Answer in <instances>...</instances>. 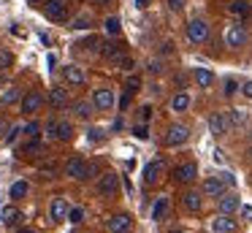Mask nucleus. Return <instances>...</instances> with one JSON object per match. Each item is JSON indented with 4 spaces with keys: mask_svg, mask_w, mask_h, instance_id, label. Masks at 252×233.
<instances>
[{
    "mask_svg": "<svg viewBox=\"0 0 252 233\" xmlns=\"http://www.w3.org/2000/svg\"><path fill=\"white\" fill-rule=\"evenodd\" d=\"M82 220H84V209L82 206H73L71 214H68V222H82Z\"/></svg>",
    "mask_w": 252,
    "mask_h": 233,
    "instance_id": "obj_37",
    "label": "nucleus"
},
{
    "mask_svg": "<svg viewBox=\"0 0 252 233\" xmlns=\"http://www.w3.org/2000/svg\"><path fill=\"white\" fill-rule=\"evenodd\" d=\"M230 14H236V16H250L252 14V3L250 0H230Z\"/></svg>",
    "mask_w": 252,
    "mask_h": 233,
    "instance_id": "obj_23",
    "label": "nucleus"
},
{
    "mask_svg": "<svg viewBox=\"0 0 252 233\" xmlns=\"http://www.w3.org/2000/svg\"><path fill=\"white\" fill-rule=\"evenodd\" d=\"M93 100H95V108H100V111H111V108H114V92H111L109 87H98Z\"/></svg>",
    "mask_w": 252,
    "mask_h": 233,
    "instance_id": "obj_9",
    "label": "nucleus"
},
{
    "mask_svg": "<svg viewBox=\"0 0 252 233\" xmlns=\"http://www.w3.org/2000/svg\"><path fill=\"white\" fill-rule=\"evenodd\" d=\"M0 220L6 222V225H17V222L22 220V217H19V211L14 209V206H6V209L0 211Z\"/></svg>",
    "mask_w": 252,
    "mask_h": 233,
    "instance_id": "obj_28",
    "label": "nucleus"
},
{
    "mask_svg": "<svg viewBox=\"0 0 252 233\" xmlns=\"http://www.w3.org/2000/svg\"><path fill=\"white\" fill-rule=\"evenodd\" d=\"M236 228H239V222H236L230 214H222V211L212 220V231L214 233H236Z\"/></svg>",
    "mask_w": 252,
    "mask_h": 233,
    "instance_id": "obj_7",
    "label": "nucleus"
},
{
    "mask_svg": "<svg viewBox=\"0 0 252 233\" xmlns=\"http://www.w3.org/2000/svg\"><path fill=\"white\" fill-rule=\"evenodd\" d=\"M65 173L71 179H87V163H84L82 157H71V160L65 163Z\"/></svg>",
    "mask_w": 252,
    "mask_h": 233,
    "instance_id": "obj_15",
    "label": "nucleus"
},
{
    "mask_svg": "<svg viewBox=\"0 0 252 233\" xmlns=\"http://www.w3.org/2000/svg\"><path fill=\"white\" fill-rule=\"evenodd\" d=\"M187 106H190V95H187V92H176V95L171 98V111H185Z\"/></svg>",
    "mask_w": 252,
    "mask_h": 233,
    "instance_id": "obj_26",
    "label": "nucleus"
},
{
    "mask_svg": "<svg viewBox=\"0 0 252 233\" xmlns=\"http://www.w3.org/2000/svg\"><path fill=\"white\" fill-rule=\"evenodd\" d=\"M103 57L111 60V63H120L122 57H125V49H122V43H103Z\"/></svg>",
    "mask_w": 252,
    "mask_h": 233,
    "instance_id": "obj_20",
    "label": "nucleus"
},
{
    "mask_svg": "<svg viewBox=\"0 0 252 233\" xmlns=\"http://www.w3.org/2000/svg\"><path fill=\"white\" fill-rule=\"evenodd\" d=\"M217 209L222 211V214H233V211H239V209H241V200H239V195H236V193H225V195H220V200H217Z\"/></svg>",
    "mask_w": 252,
    "mask_h": 233,
    "instance_id": "obj_13",
    "label": "nucleus"
},
{
    "mask_svg": "<svg viewBox=\"0 0 252 233\" xmlns=\"http://www.w3.org/2000/svg\"><path fill=\"white\" fill-rule=\"evenodd\" d=\"M98 193L103 195V198H114L117 193H120V176L117 173H100L98 179Z\"/></svg>",
    "mask_w": 252,
    "mask_h": 233,
    "instance_id": "obj_3",
    "label": "nucleus"
},
{
    "mask_svg": "<svg viewBox=\"0 0 252 233\" xmlns=\"http://www.w3.org/2000/svg\"><path fill=\"white\" fill-rule=\"evenodd\" d=\"M192 76H195L198 87H203V90L214 84V73H212V70H209V68H195V70H192Z\"/></svg>",
    "mask_w": 252,
    "mask_h": 233,
    "instance_id": "obj_22",
    "label": "nucleus"
},
{
    "mask_svg": "<svg viewBox=\"0 0 252 233\" xmlns=\"http://www.w3.org/2000/svg\"><path fill=\"white\" fill-rule=\"evenodd\" d=\"M130 95H133V92L125 90V95H122V100H120V108H127V103H130Z\"/></svg>",
    "mask_w": 252,
    "mask_h": 233,
    "instance_id": "obj_48",
    "label": "nucleus"
},
{
    "mask_svg": "<svg viewBox=\"0 0 252 233\" xmlns=\"http://www.w3.org/2000/svg\"><path fill=\"white\" fill-rule=\"evenodd\" d=\"M0 87H3V76H0Z\"/></svg>",
    "mask_w": 252,
    "mask_h": 233,
    "instance_id": "obj_58",
    "label": "nucleus"
},
{
    "mask_svg": "<svg viewBox=\"0 0 252 233\" xmlns=\"http://www.w3.org/2000/svg\"><path fill=\"white\" fill-rule=\"evenodd\" d=\"M222 179H225V182H228V187H233V184H236L233 173H222Z\"/></svg>",
    "mask_w": 252,
    "mask_h": 233,
    "instance_id": "obj_51",
    "label": "nucleus"
},
{
    "mask_svg": "<svg viewBox=\"0 0 252 233\" xmlns=\"http://www.w3.org/2000/svg\"><path fill=\"white\" fill-rule=\"evenodd\" d=\"M136 5H138V8H147V5H149V0H136Z\"/></svg>",
    "mask_w": 252,
    "mask_h": 233,
    "instance_id": "obj_54",
    "label": "nucleus"
},
{
    "mask_svg": "<svg viewBox=\"0 0 252 233\" xmlns=\"http://www.w3.org/2000/svg\"><path fill=\"white\" fill-rule=\"evenodd\" d=\"M17 233H38V231H35V228H19Z\"/></svg>",
    "mask_w": 252,
    "mask_h": 233,
    "instance_id": "obj_53",
    "label": "nucleus"
},
{
    "mask_svg": "<svg viewBox=\"0 0 252 233\" xmlns=\"http://www.w3.org/2000/svg\"><path fill=\"white\" fill-rule=\"evenodd\" d=\"M195 176H198V166H195V163H182V166L174 168V179H176V182H182V184L195 182Z\"/></svg>",
    "mask_w": 252,
    "mask_h": 233,
    "instance_id": "obj_8",
    "label": "nucleus"
},
{
    "mask_svg": "<svg viewBox=\"0 0 252 233\" xmlns=\"http://www.w3.org/2000/svg\"><path fill=\"white\" fill-rule=\"evenodd\" d=\"M187 38L192 43H203L209 38V25L203 19H190L187 22Z\"/></svg>",
    "mask_w": 252,
    "mask_h": 233,
    "instance_id": "obj_4",
    "label": "nucleus"
},
{
    "mask_svg": "<svg viewBox=\"0 0 252 233\" xmlns=\"http://www.w3.org/2000/svg\"><path fill=\"white\" fill-rule=\"evenodd\" d=\"M25 193H28V182H14L11 184V193H8V195H11L14 200H19Z\"/></svg>",
    "mask_w": 252,
    "mask_h": 233,
    "instance_id": "obj_34",
    "label": "nucleus"
},
{
    "mask_svg": "<svg viewBox=\"0 0 252 233\" xmlns=\"http://www.w3.org/2000/svg\"><path fill=\"white\" fill-rule=\"evenodd\" d=\"M73 30H90V27H93V16L90 14H79L76 19H73Z\"/></svg>",
    "mask_w": 252,
    "mask_h": 233,
    "instance_id": "obj_30",
    "label": "nucleus"
},
{
    "mask_svg": "<svg viewBox=\"0 0 252 233\" xmlns=\"http://www.w3.org/2000/svg\"><path fill=\"white\" fill-rule=\"evenodd\" d=\"M103 27H106V33H109V35H120V30H122V25H120V19H117V16H109V19L103 22Z\"/></svg>",
    "mask_w": 252,
    "mask_h": 233,
    "instance_id": "obj_31",
    "label": "nucleus"
},
{
    "mask_svg": "<svg viewBox=\"0 0 252 233\" xmlns=\"http://www.w3.org/2000/svg\"><path fill=\"white\" fill-rule=\"evenodd\" d=\"M100 171V166L98 163H87V179H95V173Z\"/></svg>",
    "mask_w": 252,
    "mask_h": 233,
    "instance_id": "obj_43",
    "label": "nucleus"
},
{
    "mask_svg": "<svg viewBox=\"0 0 252 233\" xmlns=\"http://www.w3.org/2000/svg\"><path fill=\"white\" fill-rule=\"evenodd\" d=\"M68 214H71V206H68V200L63 198V195L52 198V220H55V222H65Z\"/></svg>",
    "mask_w": 252,
    "mask_h": 233,
    "instance_id": "obj_14",
    "label": "nucleus"
},
{
    "mask_svg": "<svg viewBox=\"0 0 252 233\" xmlns=\"http://www.w3.org/2000/svg\"><path fill=\"white\" fill-rule=\"evenodd\" d=\"M130 228H133L130 214H114L109 220V233H127Z\"/></svg>",
    "mask_w": 252,
    "mask_h": 233,
    "instance_id": "obj_16",
    "label": "nucleus"
},
{
    "mask_svg": "<svg viewBox=\"0 0 252 233\" xmlns=\"http://www.w3.org/2000/svg\"><path fill=\"white\" fill-rule=\"evenodd\" d=\"M28 3H33V5H35V3H41V0H28Z\"/></svg>",
    "mask_w": 252,
    "mask_h": 233,
    "instance_id": "obj_56",
    "label": "nucleus"
},
{
    "mask_svg": "<svg viewBox=\"0 0 252 233\" xmlns=\"http://www.w3.org/2000/svg\"><path fill=\"white\" fill-rule=\"evenodd\" d=\"M187 138H190V130H187L185 125H171L168 133H165V144L168 146H179V144H185Z\"/></svg>",
    "mask_w": 252,
    "mask_h": 233,
    "instance_id": "obj_11",
    "label": "nucleus"
},
{
    "mask_svg": "<svg viewBox=\"0 0 252 233\" xmlns=\"http://www.w3.org/2000/svg\"><path fill=\"white\" fill-rule=\"evenodd\" d=\"M138 87H141V79H138V76H130V79H127V92H138Z\"/></svg>",
    "mask_w": 252,
    "mask_h": 233,
    "instance_id": "obj_40",
    "label": "nucleus"
},
{
    "mask_svg": "<svg viewBox=\"0 0 252 233\" xmlns=\"http://www.w3.org/2000/svg\"><path fill=\"white\" fill-rule=\"evenodd\" d=\"M222 87H225V90H222V95H225V98H233L236 92L241 90L239 81H236V79H225V84H222Z\"/></svg>",
    "mask_w": 252,
    "mask_h": 233,
    "instance_id": "obj_33",
    "label": "nucleus"
},
{
    "mask_svg": "<svg viewBox=\"0 0 252 233\" xmlns=\"http://www.w3.org/2000/svg\"><path fill=\"white\" fill-rule=\"evenodd\" d=\"M244 43H247V30H244V25L233 22V25L225 27V46L239 49V46H244Z\"/></svg>",
    "mask_w": 252,
    "mask_h": 233,
    "instance_id": "obj_1",
    "label": "nucleus"
},
{
    "mask_svg": "<svg viewBox=\"0 0 252 233\" xmlns=\"http://www.w3.org/2000/svg\"><path fill=\"white\" fill-rule=\"evenodd\" d=\"M117 65H120L122 70H130V68H133V57H127V54H125V57H122V60H120V63H117Z\"/></svg>",
    "mask_w": 252,
    "mask_h": 233,
    "instance_id": "obj_45",
    "label": "nucleus"
},
{
    "mask_svg": "<svg viewBox=\"0 0 252 233\" xmlns=\"http://www.w3.org/2000/svg\"><path fill=\"white\" fill-rule=\"evenodd\" d=\"M250 157H252V146H250Z\"/></svg>",
    "mask_w": 252,
    "mask_h": 233,
    "instance_id": "obj_59",
    "label": "nucleus"
},
{
    "mask_svg": "<svg viewBox=\"0 0 252 233\" xmlns=\"http://www.w3.org/2000/svg\"><path fill=\"white\" fill-rule=\"evenodd\" d=\"M241 95H244V98H250V100H252V79L241 84Z\"/></svg>",
    "mask_w": 252,
    "mask_h": 233,
    "instance_id": "obj_44",
    "label": "nucleus"
},
{
    "mask_svg": "<svg viewBox=\"0 0 252 233\" xmlns=\"http://www.w3.org/2000/svg\"><path fill=\"white\" fill-rule=\"evenodd\" d=\"M38 152H41V141L38 138H33L30 144L19 146V155H38Z\"/></svg>",
    "mask_w": 252,
    "mask_h": 233,
    "instance_id": "obj_32",
    "label": "nucleus"
},
{
    "mask_svg": "<svg viewBox=\"0 0 252 233\" xmlns=\"http://www.w3.org/2000/svg\"><path fill=\"white\" fill-rule=\"evenodd\" d=\"M168 233H182V231H168Z\"/></svg>",
    "mask_w": 252,
    "mask_h": 233,
    "instance_id": "obj_57",
    "label": "nucleus"
},
{
    "mask_svg": "<svg viewBox=\"0 0 252 233\" xmlns=\"http://www.w3.org/2000/svg\"><path fill=\"white\" fill-rule=\"evenodd\" d=\"M133 135H136V138H147L149 135V130H147V125H136V128H133Z\"/></svg>",
    "mask_w": 252,
    "mask_h": 233,
    "instance_id": "obj_39",
    "label": "nucleus"
},
{
    "mask_svg": "<svg viewBox=\"0 0 252 233\" xmlns=\"http://www.w3.org/2000/svg\"><path fill=\"white\" fill-rule=\"evenodd\" d=\"M149 117H152V106H144V108H141V119L147 122Z\"/></svg>",
    "mask_w": 252,
    "mask_h": 233,
    "instance_id": "obj_50",
    "label": "nucleus"
},
{
    "mask_svg": "<svg viewBox=\"0 0 252 233\" xmlns=\"http://www.w3.org/2000/svg\"><path fill=\"white\" fill-rule=\"evenodd\" d=\"M93 3H95V5H109L111 0H93Z\"/></svg>",
    "mask_w": 252,
    "mask_h": 233,
    "instance_id": "obj_55",
    "label": "nucleus"
},
{
    "mask_svg": "<svg viewBox=\"0 0 252 233\" xmlns=\"http://www.w3.org/2000/svg\"><path fill=\"white\" fill-rule=\"evenodd\" d=\"M182 206H185L187 211H201V206H203L201 193H198V190H190V193H185V195H182Z\"/></svg>",
    "mask_w": 252,
    "mask_h": 233,
    "instance_id": "obj_18",
    "label": "nucleus"
},
{
    "mask_svg": "<svg viewBox=\"0 0 252 233\" xmlns=\"http://www.w3.org/2000/svg\"><path fill=\"white\" fill-rule=\"evenodd\" d=\"M19 133H22V128H8V133H6V138H3V141H6V144H14Z\"/></svg>",
    "mask_w": 252,
    "mask_h": 233,
    "instance_id": "obj_38",
    "label": "nucleus"
},
{
    "mask_svg": "<svg viewBox=\"0 0 252 233\" xmlns=\"http://www.w3.org/2000/svg\"><path fill=\"white\" fill-rule=\"evenodd\" d=\"M228 117H230V125H233V128H244L247 125V114L241 111V108H230Z\"/></svg>",
    "mask_w": 252,
    "mask_h": 233,
    "instance_id": "obj_29",
    "label": "nucleus"
},
{
    "mask_svg": "<svg viewBox=\"0 0 252 233\" xmlns=\"http://www.w3.org/2000/svg\"><path fill=\"white\" fill-rule=\"evenodd\" d=\"M163 173H165V160H160V157H158V160H152L147 166V171H144V182H147V184H158L160 179H163Z\"/></svg>",
    "mask_w": 252,
    "mask_h": 233,
    "instance_id": "obj_10",
    "label": "nucleus"
},
{
    "mask_svg": "<svg viewBox=\"0 0 252 233\" xmlns=\"http://www.w3.org/2000/svg\"><path fill=\"white\" fill-rule=\"evenodd\" d=\"M46 135H49V138H57V119H49V122H46Z\"/></svg>",
    "mask_w": 252,
    "mask_h": 233,
    "instance_id": "obj_41",
    "label": "nucleus"
},
{
    "mask_svg": "<svg viewBox=\"0 0 252 233\" xmlns=\"http://www.w3.org/2000/svg\"><path fill=\"white\" fill-rule=\"evenodd\" d=\"M63 76H65L68 84H84V81H87V70L79 68V65H65V68H63Z\"/></svg>",
    "mask_w": 252,
    "mask_h": 233,
    "instance_id": "obj_17",
    "label": "nucleus"
},
{
    "mask_svg": "<svg viewBox=\"0 0 252 233\" xmlns=\"http://www.w3.org/2000/svg\"><path fill=\"white\" fill-rule=\"evenodd\" d=\"M241 217H244V220H252V206H241Z\"/></svg>",
    "mask_w": 252,
    "mask_h": 233,
    "instance_id": "obj_49",
    "label": "nucleus"
},
{
    "mask_svg": "<svg viewBox=\"0 0 252 233\" xmlns=\"http://www.w3.org/2000/svg\"><path fill=\"white\" fill-rule=\"evenodd\" d=\"M41 106H44V95H41L38 90H30L28 95L22 98V114H35Z\"/></svg>",
    "mask_w": 252,
    "mask_h": 233,
    "instance_id": "obj_12",
    "label": "nucleus"
},
{
    "mask_svg": "<svg viewBox=\"0 0 252 233\" xmlns=\"http://www.w3.org/2000/svg\"><path fill=\"white\" fill-rule=\"evenodd\" d=\"M230 117L228 114H222V111H214L212 117H209V130H212L214 135H225V133H230Z\"/></svg>",
    "mask_w": 252,
    "mask_h": 233,
    "instance_id": "obj_5",
    "label": "nucleus"
},
{
    "mask_svg": "<svg viewBox=\"0 0 252 233\" xmlns=\"http://www.w3.org/2000/svg\"><path fill=\"white\" fill-rule=\"evenodd\" d=\"M73 114H76L79 119H90V117H93V103L76 100V103H73Z\"/></svg>",
    "mask_w": 252,
    "mask_h": 233,
    "instance_id": "obj_27",
    "label": "nucleus"
},
{
    "mask_svg": "<svg viewBox=\"0 0 252 233\" xmlns=\"http://www.w3.org/2000/svg\"><path fill=\"white\" fill-rule=\"evenodd\" d=\"M168 8L171 11H182L185 8V0H168Z\"/></svg>",
    "mask_w": 252,
    "mask_h": 233,
    "instance_id": "obj_47",
    "label": "nucleus"
},
{
    "mask_svg": "<svg viewBox=\"0 0 252 233\" xmlns=\"http://www.w3.org/2000/svg\"><path fill=\"white\" fill-rule=\"evenodd\" d=\"M38 130H41V125H38V122H28V125L22 128V133H25V135H30V138H38Z\"/></svg>",
    "mask_w": 252,
    "mask_h": 233,
    "instance_id": "obj_36",
    "label": "nucleus"
},
{
    "mask_svg": "<svg viewBox=\"0 0 252 233\" xmlns=\"http://www.w3.org/2000/svg\"><path fill=\"white\" fill-rule=\"evenodd\" d=\"M19 98H22V90H19V87H6V92H3V95H0V106H11V103H17Z\"/></svg>",
    "mask_w": 252,
    "mask_h": 233,
    "instance_id": "obj_24",
    "label": "nucleus"
},
{
    "mask_svg": "<svg viewBox=\"0 0 252 233\" xmlns=\"http://www.w3.org/2000/svg\"><path fill=\"white\" fill-rule=\"evenodd\" d=\"M6 130H8V122H6V119H3V117H0V135L6 133Z\"/></svg>",
    "mask_w": 252,
    "mask_h": 233,
    "instance_id": "obj_52",
    "label": "nucleus"
},
{
    "mask_svg": "<svg viewBox=\"0 0 252 233\" xmlns=\"http://www.w3.org/2000/svg\"><path fill=\"white\" fill-rule=\"evenodd\" d=\"M160 70H163L160 60H149V73H160Z\"/></svg>",
    "mask_w": 252,
    "mask_h": 233,
    "instance_id": "obj_46",
    "label": "nucleus"
},
{
    "mask_svg": "<svg viewBox=\"0 0 252 233\" xmlns=\"http://www.w3.org/2000/svg\"><path fill=\"white\" fill-rule=\"evenodd\" d=\"M14 65V54L8 52V49H0V70H6Z\"/></svg>",
    "mask_w": 252,
    "mask_h": 233,
    "instance_id": "obj_35",
    "label": "nucleus"
},
{
    "mask_svg": "<svg viewBox=\"0 0 252 233\" xmlns=\"http://www.w3.org/2000/svg\"><path fill=\"white\" fill-rule=\"evenodd\" d=\"M73 138V125L65 119H57V141H71Z\"/></svg>",
    "mask_w": 252,
    "mask_h": 233,
    "instance_id": "obj_25",
    "label": "nucleus"
},
{
    "mask_svg": "<svg viewBox=\"0 0 252 233\" xmlns=\"http://www.w3.org/2000/svg\"><path fill=\"white\" fill-rule=\"evenodd\" d=\"M165 214H168V198H165V195H160V198H155V203H152V220L160 222Z\"/></svg>",
    "mask_w": 252,
    "mask_h": 233,
    "instance_id": "obj_21",
    "label": "nucleus"
},
{
    "mask_svg": "<svg viewBox=\"0 0 252 233\" xmlns=\"http://www.w3.org/2000/svg\"><path fill=\"white\" fill-rule=\"evenodd\" d=\"M225 187H228V182H225L222 176H209L206 182H203V195H209V198H220V195H225Z\"/></svg>",
    "mask_w": 252,
    "mask_h": 233,
    "instance_id": "obj_6",
    "label": "nucleus"
},
{
    "mask_svg": "<svg viewBox=\"0 0 252 233\" xmlns=\"http://www.w3.org/2000/svg\"><path fill=\"white\" fill-rule=\"evenodd\" d=\"M49 103H52V108H65L68 106V90L65 87H52L49 90Z\"/></svg>",
    "mask_w": 252,
    "mask_h": 233,
    "instance_id": "obj_19",
    "label": "nucleus"
},
{
    "mask_svg": "<svg viewBox=\"0 0 252 233\" xmlns=\"http://www.w3.org/2000/svg\"><path fill=\"white\" fill-rule=\"evenodd\" d=\"M100 138H103V130H100V128H93V130H90V141H93V144H98Z\"/></svg>",
    "mask_w": 252,
    "mask_h": 233,
    "instance_id": "obj_42",
    "label": "nucleus"
},
{
    "mask_svg": "<svg viewBox=\"0 0 252 233\" xmlns=\"http://www.w3.org/2000/svg\"><path fill=\"white\" fill-rule=\"evenodd\" d=\"M68 8H71L68 0H46V3H44V14L49 16L52 22H65Z\"/></svg>",
    "mask_w": 252,
    "mask_h": 233,
    "instance_id": "obj_2",
    "label": "nucleus"
}]
</instances>
